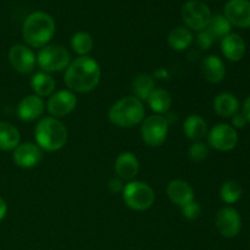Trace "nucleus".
Returning a JSON list of instances; mask_svg holds the SVG:
<instances>
[{
  "mask_svg": "<svg viewBox=\"0 0 250 250\" xmlns=\"http://www.w3.org/2000/svg\"><path fill=\"white\" fill-rule=\"evenodd\" d=\"M100 77L102 70L99 63L89 56H80L67 66L63 82L71 92L88 93L98 87Z\"/></svg>",
  "mask_w": 250,
  "mask_h": 250,
  "instance_id": "nucleus-1",
  "label": "nucleus"
},
{
  "mask_svg": "<svg viewBox=\"0 0 250 250\" xmlns=\"http://www.w3.org/2000/svg\"><path fill=\"white\" fill-rule=\"evenodd\" d=\"M55 34V21L44 11L32 12L24 20L22 26V37L31 48H44Z\"/></svg>",
  "mask_w": 250,
  "mask_h": 250,
  "instance_id": "nucleus-2",
  "label": "nucleus"
},
{
  "mask_svg": "<svg viewBox=\"0 0 250 250\" xmlns=\"http://www.w3.org/2000/svg\"><path fill=\"white\" fill-rule=\"evenodd\" d=\"M37 146L43 150L53 153L62 149L68 139V131L65 125L55 117H43L34 128Z\"/></svg>",
  "mask_w": 250,
  "mask_h": 250,
  "instance_id": "nucleus-3",
  "label": "nucleus"
},
{
  "mask_svg": "<svg viewBox=\"0 0 250 250\" xmlns=\"http://www.w3.org/2000/svg\"><path fill=\"white\" fill-rule=\"evenodd\" d=\"M146 116V107L136 97H126L117 100L109 110V120L120 128H131L142 124Z\"/></svg>",
  "mask_w": 250,
  "mask_h": 250,
  "instance_id": "nucleus-4",
  "label": "nucleus"
},
{
  "mask_svg": "<svg viewBox=\"0 0 250 250\" xmlns=\"http://www.w3.org/2000/svg\"><path fill=\"white\" fill-rule=\"evenodd\" d=\"M122 198L129 209L134 211H144L153 207L155 202V193L146 183L141 181H131L124 187Z\"/></svg>",
  "mask_w": 250,
  "mask_h": 250,
  "instance_id": "nucleus-5",
  "label": "nucleus"
},
{
  "mask_svg": "<svg viewBox=\"0 0 250 250\" xmlns=\"http://www.w3.org/2000/svg\"><path fill=\"white\" fill-rule=\"evenodd\" d=\"M71 62L70 51L62 45L48 44L37 55V63L43 72H59L67 68Z\"/></svg>",
  "mask_w": 250,
  "mask_h": 250,
  "instance_id": "nucleus-6",
  "label": "nucleus"
},
{
  "mask_svg": "<svg viewBox=\"0 0 250 250\" xmlns=\"http://www.w3.org/2000/svg\"><path fill=\"white\" fill-rule=\"evenodd\" d=\"M181 17L190 31H204L209 26L212 15L209 6L202 0H188L181 9Z\"/></svg>",
  "mask_w": 250,
  "mask_h": 250,
  "instance_id": "nucleus-7",
  "label": "nucleus"
},
{
  "mask_svg": "<svg viewBox=\"0 0 250 250\" xmlns=\"http://www.w3.org/2000/svg\"><path fill=\"white\" fill-rule=\"evenodd\" d=\"M168 126H170V122L166 116L156 114L151 115L142 122V139L146 146L158 148V146H163L167 138Z\"/></svg>",
  "mask_w": 250,
  "mask_h": 250,
  "instance_id": "nucleus-8",
  "label": "nucleus"
},
{
  "mask_svg": "<svg viewBox=\"0 0 250 250\" xmlns=\"http://www.w3.org/2000/svg\"><path fill=\"white\" fill-rule=\"evenodd\" d=\"M208 144L219 151H231L238 144V132L231 125L219 124L208 132Z\"/></svg>",
  "mask_w": 250,
  "mask_h": 250,
  "instance_id": "nucleus-9",
  "label": "nucleus"
},
{
  "mask_svg": "<svg viewBox=\"0 0 250 250\" xmlns=\"http://www.w3.org/2000/svg\"><path fill=\"white\" fill-rule=\"evenodd\" d=\"M76 106H77V98L75 93L68 89L54 92L46 102V110L50 116L55 119L67 116L71 112H73Z\"/></svg>",
  "mask_w": 250,
  "mask_h": 250,
  "instance_id": "nucleus-10",
  "label": "nucleus"
},
{
  "mask_svg": "<svg viewBox=\"0 0 250 250\" xmlns=\"http://www.w3.org/2000/svg\"><path fill=\"white\" fill-rule=\"evenodd\" d=\"M215 226L222 237L234 238L238 236L242 229L241 215L232 207L222 208L215 216Z\"/></svg>",
  "mask_w": 250,
  "mask_h": 250,
  "instance_id": "nucleus-11",
  "label": "nucleus"
},
{
  "mask_svg": "<svg viewBox=\"0 0 250 250\" xmlns=\"http://www.w3.org/2000/svg\"><path fill=\"white\" fill-rule=\"evenodd\" d=\"M9 61L16 72L27 75V73H31L36 67L37 56L27 45L15 44L9 50Z\"/></svg>",
  "mask_w": 250,
  "mask_h": 250,
  "instance_id": "nucleus-12",
  "label": "nucleus"
},
{
  "mask_svg": "<svg viewBox=\"0 0 250 250\" xmlns=\"http://www.w3.org/2000/svg\"><path fill=\"white\" fill-rule=\"evenodd\" d=\"M224 16L232 26L250 28V0H229L225 5Z\"/></svg>",
  "mask_w": 250,
  "mask_h": 250,
  "instance_id": "nucleus-13",
  "label": "nucleus"
},
{
  "mask_svg": "<svg viewBox=\"0 0 250 250\" xmlns=\"http://www.w3.org/2000/svg\"><path fill=\"white\" fill-rule=\"evenodd\" d=\"M43 158V151L34 143H20L14 149L12 159L19 167L32 168L38 165Z\"/></svg>",
  "mask_w": 250,
  "mask_h": 250,
  "instance_id": "nucleus-14",
  "label": "nucleus"
},
{
  "mask_svg": "<svg viewBox=\"0 0 250 250\" xmlns=\"http://www.w3.org/2000/svg\"><path fill=\"white\" fill-rule=\"evenodd\" d=\"M45 110V103L36 94L27 95L17 105V115L20 120L24 122H32L38 120Z\"/></svg>",
  "mask_w": 250,
  "mask_h": 250,
  "instance_id": "nucleus-15",
  "label": "nucleus"
},
{
  "mask_svg": "<svg viewBox=\"0 0 250 250\" xmlns=\"http://www.w3.org/2000/svg\"><path fill=\"white\" fill-rule=\"evenodd\" d=\"M115 172L122 181H133L139 172V161L131 151H122L115 160Z\"/></svg>",
  "mask_w": 250,
  "mask_h": 250,
  "instance_id": "nucleus-16",
  "label": "nucleus"
},
{
  "mask_svg": "<svg viewBox=\"0 0 250 250\" xmlns=\"http://www.w3.org/2000/svg\"><path fill=\"white\" fill-rule=\"evenodd\" d=\"M167 197L173 204L182 208L194 200V190L188 182L183 180H172L167 185Z\"/></svg>",
  "mask_w": 250,
  "mask_h": 250,
  "instance_id": "nucleus-17",
  "label": "nucleus"
},
{
  "mask_svg": "<svg viewBox=\"0 0 250 250\" xmlns=\"http://www.w3.org/2000/svg\"><path fill=\"white\" fill-rule=\"evenodd\" d=\"M246 42L239 34L229 33L221 41V51L225 58L232 62L241 61L246 55Z\"/></svg>",
  "mask_w": 250,
  "mask_h": 250,
  "instance_id": "nucleus-18",
  "label": "nucleus"
},
{
  "mask_svg": "<svg viewBox=\"0 0 250 250\" xmlns=\"http://www.w3.org/2000/svg\"><path fill=\"white\" fill-rule=\"evenodd\" d=\"M200 71H202L203 77L208 82L215 83V84L222 82L226 76V67H225L224 61L216 55L205 56L200 63Z\"/></svg>",
  "mask_w": 250,
  "mask_h": 250,
  "instance_id": "nucleus-19",
  "label": "nucleus"
},
{
  "mask_svg": "<svg viewBox=\"0 0 250 250\" xmlns=\"http://www.w3.org/2000/svg\"><path fill=\"white\" fill-rule=\"evenodd\" d=\"M212 107L219 116L227 119L239 112V102L234 94L224 92L215 97Z\"/></svg>",
  "mask_w": 250,
  "mask_h": 250,
  "instance_id": "nucleus-20",
  "label": "nucleus"
},
{
  "mask_svg": "<svg viewBox=\"0 0 250 250\" xmlns=\"http://www.w3.org/2000/svg\"><path fill=\"white\" fill-rule=\"evenodd\" d=\"M183 132L190 141L200 142L208 134V124L200 115H189L183 124Z\"/></svg>",
  "mask_w": 250,
  "mask_h": 250,
  "instance_id": "nucleus-21",
  "label": "nucleus"
},
{
  "mask_svg": "<svg viewBox=\"0 0 250 250\" xmlns=\"http://www.w3.org/2000/svg\"><path fill=\"white\" fill-rule=\"evenodd\" d=\"M193 33L190 29H188L187 27H176L172 31L168 33L167 37V43L172 50L176 51H183L186 49H188L190 46V44L193 43Z\"/></svg>",
  "mask_w": 250,
  "mask_h": 250,
  "instance_id": "nucleus-22",
  "label": "nucleus"
},
{
  "mask_svg": "<svg viewBox=\"0 0 250 250\" xmlns=\"http://www.w3.org/2000/svg\"><path fill=\"white\" fill-rule=\"evenodd\" d=\"M146 102H148V105L150 106V109L153 110L156 115H163L166 114V112L171 109V105H172V97H171L170 93L166 89H164V88H155V89L151 92V94L148 97Z\"/></svg>",
  "mask_w": 250,
  "mask_h": 250,
  "instance_id": "nucleus-23",
  "label": "nucleus"
},
{
  "mask_svg": "<svg viewBox=\"0 0 250 250\" xmlns=\"http://www.w3.org/2000/svg\"><path fill=\"white\" fill-rule=\"evenodd\" d=\"M55 80L49 73L37 72L31 78V87L34 94L38 97H50L55 92Z\"/></svg>",
  "mask_w": 250,
  "mask_h": 250,
  "instance_id": "nucleus-24",
  "label": "nucleus"
},
{
  "mask_svg": "<svg viewBox=\"0 0 250 250\" xmlns=\"http://www.w3.org/2000/svg\"><path fill=\"white\" fill-rule=\"evenodd\" d=\"M21 142L20 131L9 122H0V150H14Z\"/></svg>",
  "mask_w": 250,
  "mask_h": 250,
  "instance_id": "nucleus-25",
  "label": "nucleus"
},
{
  "mask_svg": "<svg viewBox=\"0 0 250 250\" xmlns=\"http://www.w3.org/2000/svg\"><path fill=\"white\" fill-rule=\"evenodd\" d=\"M132 89H133L134 97L138 98L142 102L146 100L151 92L155 89V81L153 76L149 73H138L132 83Z\"/></svg>",
  "mask_w": 250,
  "mask_h": 250,
  "instance_id": "nucleus-26",
  "label": "nucleus"
},
{
  "mask_svg": "<svg viewBox=\"0 0 250 250\" xmlns=\"http://www.w3.org/2000/svg\"><path fill=\"white\" fill-rule=\"evenodd\" d=\"M71 48L77 55L88 56V54L94 48L93 37L88 32H76L71 38Z\"/></svg>",
  "mask_w": 250,
  "mask_h": 250,
  "instance_id": "nucleus-27",
  "label": "nucleus"
},
{
  "mask_svg": "<svg viewBox=\"0 0 250 250\" xmlns=\"http://www.w3.org/2000/svg\"><path fill=\"white\" fill-rule=\"evenodd\" d=\"M232 24L224 15H215L210 20L209 26L207 27L208 32L211 34L214 38H224L229 33H231Z\"/></svg>",
  "mask_w": 250,
  "mask_h": 250,
  "instance_id": "nucleus-28",
  "label": "nucleus"
},
{
  "mask_svg": "<svg viewBox=\"0 0 250 250\" xmlns=\"http://www.w3.org/2000/svg\"><path fill=\"white\" fill-rule=\"evenodd\" d=\"M242 193L243 190H242L241 185L233 180L226 181L220 188V197H221L222 202H225L226 204H234L238 202L242 197Z\"/></svg>",
  "mask_w": 250,
  "mask_h": 250,
  "instance_id": "nucleus-29",
  "label": "nucleus"
},
{
  "mask_svg": "<svg viewBox=\"0 0 250 250\" xmlns=\"http://www.w3.org/2000/svg\"><path fill=\"white\" fill-rule=\"evenodd\" d=\"M209 155V146L208 144L200 142H194L188 149V156L194 163H202Z\"/></svg>",
  "mask_w": 250,
  "mask_h": 250,
  "instance_id": "nucleus-30",
  "label": "nucleus"
},
{
  "mask_svg": "<svg viewBox=\"0 0 250 250\" xmlns=\"http://www.w3.org/2000/svg\"><path fill=\"white\" fill-rule=\"evenodd\" d=\"M181 210H182L183 216H185L187 220H190V221L197 220L198 217L200 216V214H202V208H200L199 203H197L195 200H193V202H190L189 204L182 207L181 208Z\"/></svg>",
  "mask_w": 250,
  "mask_h": 250,
  "instance_id": "nucleus-31",
  "label": "nucleus"
},
{
  "mask_svg": "<svg viewBox=\"0 0 250 250\" xmlns=\"http://www.w3.org/2000/svg\"><path fill=\"white\" fill-rule=\"evenodd\" d=\"M214 37L208 32V29L204 31L198 32L197 36V45L198 48L202 49V50H208V49L211 48L212 43H214Z\"/></svg>",
  "mask_w": 250,
  "mask_h": 250,
  "instance_id": "nucleus-32",
  "label": "nucleus"
},
{
  "mask_svg": "<svg viewBox=\"0 0 250 250\" xmlns=\"http://www.w3.org/2000/svg\"><path fill=\"white\" fill-rule=\"evenodd\" d=\"M247 124H248V121H247V119H246V116L243 115V112H237L236 115H233V116H232V127H233L234 129L244 128Z\"/></svg>",
  "mask_w": 250,
  "mask_h": 250,
  "instance_id": "nucleus-33",
  "label": "nucleus"
},
{
  "mask_svg": "<svg viewBox=\"0 0 250 250\" xmlns=\"http://www.w3.org/2000/svg\"><path fill=\"white\" fill-rule=\"evenodd\" d=\"M124 182H122V180H120L119 177L111 178V180L109 181V183H107V188H109L110 192L114 193V194L122 192V190H124Z\"/></svg>",
  "mask_w": 250,
  "mask_h": 250,
  "instance_id": "nucleus-34",
  "label": "nucleus"
},
{
  "mask_svg": "<svg viewBox=\"0 0 250 250\" xmlns=\"http://www.w3.org/2000/svg\"><path fill=\"white\" fill-rule=\"evenodd\" d=\"M242 112H243V115L246 116L247 121L250 124V97L247 98V100L244 102L243 104V109H242Z\"/></svg>",
  "mask_w": 250,
  "mask_h": 250,
  "instance_id": "nucleus-35",
  "label": "nucleus"
},
{
  "mask_svg": "<svg viewBox=\"0 0 250 250\" xmlns=\"http://www.w3.org/2000/svg\"><path fill=\"white\" fill-rule=\"evenodd\" d=\"M7 214V204L2 198H0V221L5 219Z\"/></svg>",
  "mask_w": 250,
  "mask_h": 250,
  "instance_id": "nucleus-36",
  "label": "nucleus"
}]
</instances>
